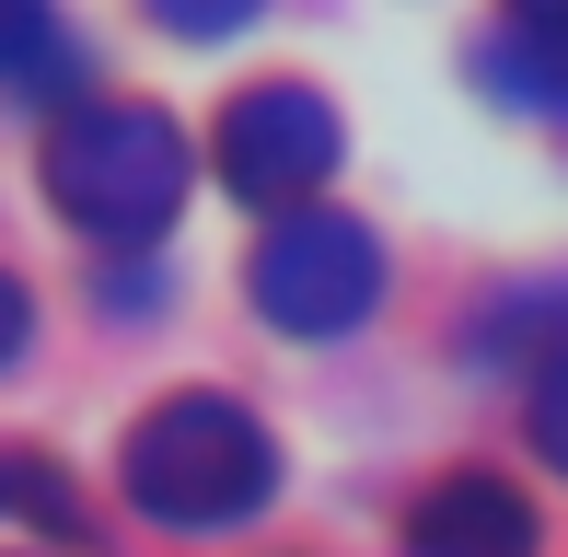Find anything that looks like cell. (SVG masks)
I'll return each instance as SVG.
<instances>
[{"instance_id":"5","label":"cell","mask_w":568,"mask_h":557,"mask_svg":"<svg viewBox=\"0 0 568 557\" xmlns=\"http://www.w3.org/2000/svg\"><path fill=\"white\" fill-rule=\"evenodd\" d=\"M406 557H534V499L510 476H442L406 512Z\"/></svg>"},{"instance_id":"1","label":"cell","mask_w":568,"mask_h":557,"mask_svg":"<svg viewBox=\"0 0 568 557\" xmlns=\"http://www.w3.org/2000/svg\"><path fill=\"white\" fill-rule=\"evenodd\" d=\"M186 186H197V151H186V129L163 105H70L47 129V198L70 210V233L116 244V256L174 233Z\"/></svg>"},{"instance_id":"9","label":"cell","mask_w":568,"mask_h":557,"mask_svg":"<svg viewBox=\"0 0 568 557\" xmlns=\"http://www.w3.org/2000/svg\"><path fill=\"white\" fill-rule=\"evenodd\" d=\"M534 453H546V465L568 476V361H546V372H534Z\"/></svg>"},{"instance_id":"2","label":"cell","mask_w":568,"mask_h":557,"mask_svg":"<svg viewBox=\"0 0 568 557\" xmlns=\"http://www.w3.org/2000/svg\"><path fill=\"white\" fill-rule=\"evenodd\" d=\"M116 476H128V499H140L163 535H232V523L267 512L278 442L232 407V395H163V407L128 429Z\"/></svg>"},{"instance_id":"3","label":"cell","mask_w":568,"mask_h":557,"mask_svg":"<svg viewBox=\"0 0 568 557\" xmlns=\"http://www.w3.org/2000/svg\"><path fill=\"white\" fill-rule=\"evenodd\" d=\"M244 291H255V314H267L278 337H348L383 302V244L359 233L348 210H291V221H267Z\"/></svg>"},{"instance_id":"4","label":"cell","mask_w":568,"mask_h":557,"mask_svg":"<svg viewBox=\"0 0 568 557\" xmlns=\"http://www.w3.org/2000/svg\"><path fill=\"white\" fill-rule=\"evenodd\" d=\"M210 151H221L232 198H255V210L291 221L302 198L337 174V105H325L314 82H255V93H232V117H221Z\"/></svg>"},{"instance_id":"7","label":"cell","mask_w":568,"mask_h":557,"mask_svg":"<svg viewBox=\"0 0 568 557\" xmlns=\"http://www.w3.org/2000/svg\"><path fill=\"white\" fill-rule=\"evenodd\" d=\"M0 93H12V105L82 93V36H70L59 12H36V0H0Z\"/></svg>"},{"instance_id":"10","label":"cell","mask_w":568,"mask_h":557,"mask_svg":"<svg viewBox=\"0 0 568 557\" xmlns=\"http://www.w3.org/2000/svg\"><path fill=\"white\" fill-rule=\"evenodd\" d=\"M23 325H36V314H23V278L0 267V361H12V348H23Z\"/></svg>"},{"instance_id":"6","label":"cell","mask_w":568,"mask_h":557,"mask_svg":"<svg viewBox=\"0 0 568 557\" xmlns=\"http://www.w3.org/2000/svg\"><path fill=\"white\" fill-rule=\"evenodd\" d=\"M476 82L499 93V105L557 117V129H568V12H510V23H487Z\"/></svg>"},{"instance_id":"8","label":"cell","mask_w":568,"mask_h":557,"mask_svg":"<svg viewBox=\"0 0 568 557\" xmlns=\"http://www.w3.org/2000/svg\"><path fill=\"white\" fill-rule=\"evenodd\" d=\"M0 523H36L47 546H82L93 535V512L47 476V453H0Z\"/></svg>"}]
</instances>
